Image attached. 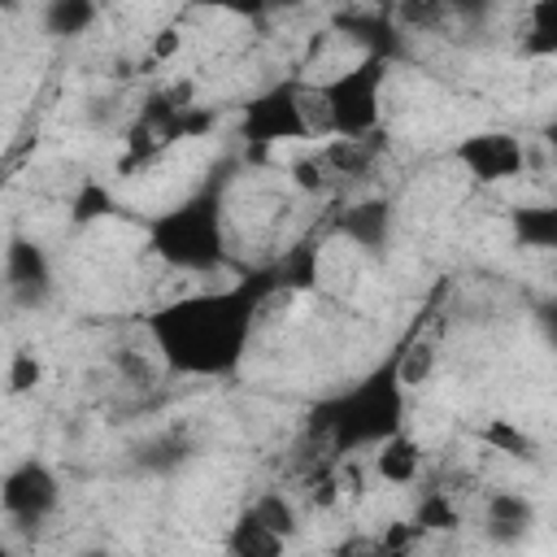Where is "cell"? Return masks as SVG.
Masks as SVG:
<instances>
[{
    "label": "cell",
    "mask_w": 557,
    "mask_h": 557,
    "mask_svg": "<svg viewBox=\"0 0 557 557\" xmlns=\"http://www.w3.org/2000/svg\"><path fill=\"white\" fill-rule=\"evenodd\" d=\"M0 283H4V296L9 305L35 313L52 300L57 292V270H52V257L39 239L13 231L9 244H4V261H0Z\"/></svg>",
    "instance_id": "5b68a950"
},
{
    "label": "cell",
    "mask_w": 557,
    "mask_h": 557,
    "mask_svg": "<svg viewBox=\"0 0 557 557\" xmlns=\"http://www.w3.org/2000/svg\"><path fill=\"white\" fill-rule=\"evenodd\" d=\"M78 557H113V553H109V548H100V544H96V548H83V553H78Z\"/></svg>",
    "instance_id": "f546056e"
},
{
    "label": "cell",
    "mask_w": 557,
    "mask_h": 557,
    "mask_svg": "<svg viewBox=\"0 0 557 557\" xmlns=\"http://www.w3.org/2000/svg\"><path fill=\"white\" fill-rule=\"evenodd\" d=\"M261 287H226L170 300L144 318V331L161 361L187 379H226L244 361Z\"/></svg>",
    "instance_id": "6da1fadb"
},
{
    "label": "cell",
    "mask_w": 557,
    "mask_h": 557,
    "mask_svg": "<svg viewBox=\"0 0 557 557\" xmlns=\"http://www.w3.org/2000/svg\"><path fill=\"white\" fill-rule=\"evenodd\" d=\"M309 500H313V509L339 505V483H335V474H318V479L309 483Z\"/></svg>",
    "instance_id": "4316f807"
},
{
    "label": "cell",
    "mask_w": 557,
    "mask_h": 557,
    "mask_svg": "<svg viewBox=\"0 0 557 557\" xmlns=\"http://www.w3.org/2000/svg\"><path fill=\"white\" fill-rule=\"evenodd\" d=\"M326 557H383V553H379V535H370V531H348V535H339V540L331 544Z\"/></svg>",
    "instance_id": "cb8c5ba5"
},
{
    "label": "cell",
    "mask_w": 557,
    "mask_h": 557,
    "mask_svg": "<svg viewBox=\"0 0 557 557\" xmlns=\"http://www.w3.org/2000/svg\"><path fill=\"white\" fill-rule=\"evenodd\" d=\"M370 139H331L322 152H318V161H322V170L331 174H357V170H366V161H370Z\"/></svg>",
    "instance_id": "44dd1931"
},
{
    "label": "cell",
    "mask_w": 557,
    "mask_h": 557,
    "mask_svg": "<svg viewBox=\"0 0 557 557\" xmlns=\"http://www.w3.org/2000/svg\"><path fill=\"white\" fill-rule=\"evenodd\" d=\"M113 205L117 200H113V191L100 178H83L78 191H74V200H70V226H91V222L109 218Z\"/></svg>",
    "instance_id": "d6986e66"
},
{
    "label": "cell",
    "mask_w": 557,
    "mask_h": 557,
    "mask_svg": "<svg viewBox=\"0 0 557 557\" xmlns=\"http://www.w3.org/2000/svg\"><path fill=\"white\" fill-rule=\"evenodd\" d=\"M0 557H13V553H9V548H4V544H0Z\"/></svg>",
    "instance_id": "4dcf8cb0"
},
{
    "label": "cell",
    "mask_w": 557,
    "mask_h": 557,
    "mask_svg": "<svg viewBox=\"0 0 557 557\" xmlns=\"http://www.w3.org/2000/svg\"><path fill=\"white\" fill-rule=\"evenodd\" d=\"M435 366H440V348H435L431 339H413V344H405L400 357L392 361V374H396L400 392H413V387H422V383L435 379Z\"/></svg>",
    "instance_id": "e0dca14e"
},
{
    "label": "cell",
    "mask_w": 557,
    "mask_h": 557,
    "mask_svg": "<svg viewBox=\"0 0 557 557\" xmlns=\"http://www.w3.org/2000/svg\"><path fill=\"white\" fill-rule=\"evenodd\" d=\"M335 483H339V496H361L366 492V479H361V466L348 457L344 466H339V474H335Z\"/></svg>",
    "instance_id": "83f0119b"
},
{
    "label": "cell",
    "mask_w": 557,
    "mask_h": 557,
    "mask_svg": "<svg viewBox=\"0 0 557 557\" xmlns=\"http://www.w3.org/2000/svg\"><path fill=\"white\" fill-rule=\"evenodd\" d=\"M61 505V479L48 461L22 457L13 470L0 479V513L13 518L17 527H39L52 509Z\"/></svg>",
    "instance_id": "8992f818"
},
{
    "label": "cell",
    "mask_w": 557,
    "mask_h": 557,
    "mask_svg": "<svg viewBox=\"0 0 557 557\" xmlns=\"http://www.w3.org/2000/svg\"><path fill=\"white\" fill-rule=\"evenodd\" d=\"M392 205L387 200H357V205H348L344 213H339V231L366 252V257H374V261H383L387 257V248H392Z\"/></svg>",
    "instance_id": "30bf717a"
},
{
    "label": "cell",
    "mask_w": 557,
    "mask_h": 557,
    "mask_svg": "<svg viewBox=\"0 0 557 557\" xmlns=\"http://www.w3.org/2000/svg\"><path fill=\"white\" fill-rule=\"evenodd\" d=\"M479 440H483L492 453H500V457H513V461H527V466L540 461V440H535L527 426H518L513 418H487V422L479 426Z\"/></svg>",
    "instance_id": "4fadbf2b"
},
{
    "label": "cell",
    "mask_w": 557,
    "mask_h": 557,
    "mask_svg": "<svg viewBox=\"0 0 557 557\" xmlns=\"http://www.w3.org/2000/svg\"><path fill=\"white\" fill-rule=\"evenodd\" d=\"M239 135L252 148H270V144H287V139H309L305 117H300V83H278L261 96H252L244 104L239 117Z\"/></svg>",
    "instance_id": "52a82bcc"
},
{
    "label": "cell",
    "mask_w": 557,
    "mask_h": 557,
    "mask_svg": "<svg viewBox=\"0 0 557 557\" xmlns=\"http://www.w3.org/2000/svg\"><path fill=\"white\" fill-rule=\"evenodd\" d=\"M292 178H296V187L318 191V187L326 183V170H322V161H318V157H305V161H296V165H292Z\"/></svg>",
    "instance_id": "484cf974"
},
{
    "label": "cell",
    "mask_w": 557,
    "mask_h": 557,
    "mask_svg": "<svg viewBox=\"0 0 557 557\" xmlns=\"http://www.w3.org/2000/svg\"><path fill=\"white\" fill-rule=\"evenodd\" d=\"M422 535H453L457 527H461V509H457V500L448 496V492H440V487H431V492H422V500L413 505V518H409Z\"/></svg>",
    "instance_id": "ac0fdd59"
},
{
    "label": "cell",
    "mask_w": 557,
    "mask_h": 557,
    "mask_svg": "<svg viewBox=\"0 0 557 557\" xmlns=\"http://www.w3.org/2000/svg\"><path fill=\"white\" fill-rule=\"evenodd\" d=\"M39 17H44V30L48 35L70 39V35H87L96 26L100 4H91V0H48Z\"/></svg>",
    "instance_id": "9a60e30c"
},
{
    "label": "cell",
    "mask_w": 557,
    "mask_h": 557,
    "mask_svg": "<svg viewBox=\"0 0 557 557\" xmlns=\"http://www.w3.org/2000/svg\"><path fill=\"white\" fill-rule=\"evenodd\" d=\"M39 383H44V357L30 344H17L9 352V366H4V392L9 396H30Z\"/></svg>",
    "instance_id": "ffe728a7"
},
{
    "label": "cell",
    "mask_w": 557,
    "mask_h": 557,
    "mask_svg": "<svg viewBox=\"0 0 557 557\" xmlns=\"http://www.w3.org/2000/svg\"><path fill=\"white\" fill-rule=\"evenodd\" d=\"M322 426H326L335 453L374 448L387 435L405 431V392H400L392 366L374 370L366 383H357L335 405H326L322 409Z\"/></svg>",
    "instance_id": "3957f363"
},
{
    "label": "cell",
    "mask_w": 557,
    "mask_h": 557,
    "mask_svg": "<svg viewBox=\"0 0 557 557\" xmlns=\"http://www.w3.org/2000/svg\"><path fill=\"white\" fill-rule=\"evenodd\" d=\"M178 48H183V30H178V26H161V30L152 35V44H148V65H165V61H174Z\"/></svg>",
    "instance_id": "d4e9b609"
},
{
    "label": "cell",
    "mask_w": 557,
    "mask_h": 557,
    "mask_svg": "<svg viewBox=\"0 0 557 557\" xmlns=\"http://www.w3.org/2000/svg\"><path fill=\"white\" fill-rule=\"evenodd\" d=\"M535 522H540V509L522 492H492L483 505V535L496 548H518L522 540H531Z\"/></svg>",
    "instance_id": "9c48e42d"
},
{
    "label": "cell",
    "mask_w": 557,
    "mask_h": 557,
    "mask_svg": "<svg viewBox=\"0 0 557 557\" xmlns=\"http://www.w3.org/2000/svg\"><path fill=\"white\" fill-rule=\"evenodd\" d=\"M422 540V531L413 522H387L379 535V553L383 557H413V544Z\"/></svg>",
    "instance_id": "603a6c76"
},
{
    "label": "cell",
    "mask_w": 557,
    "mask_h": 557,
    "mask_svg": "<svg viewBox=\"0 0 557 557\" xmlns=\"http://www.w3.org/2000/svg\"><path fill=\"white\" fill-rule=\"evenodd\" d=\"M148 248L170 270L209 274L226 261V235H222V196L196 191L183 205L157 213L148 222Z\"/></svg>",
    "instance_id": "7a4b0ae2"
},
{
    "label": "cell",
    "mask_w": 557,
    "mask_h": 557,
    "mask_svg": "<svg viewBox=\"0 0 557 557\" xmlns=\"http://www.w3.org/2000/svg\"><path fill=\"white\" fill-rule=\"evenodd\" d=\"M370 470H374L387 487H409V483L422 474V448H418V440L405 435V431L387 435L383 444H374Z\"/></svg>",
    "instance_id": "8fae6325"
},
{
    "label": "cell",
    "mask_w": 557,
    "mask_h": 557,
    "mask_svg": "<svg viewBox=\"0 0 557 557\" xmlns=\"http://www.w3.org/2000/svg\"><path fill=\"white\" fill-rule=\"evenodd\" d=\"M509 226H513V239H518L522 248H553V244H557V209H553V205L513 209V213H509Z\"/></svg>",
    "instance_id": "2e32d148"
},
{
    "label": "cell",
    "mask_w": 557,
    "mask_h": 557,
    "mask_svg": "<svg viewBox=\"0 0 557 557\" xmlns=\"http://www.w3.org/2000/svg\"><path fill=\"white\" fill-rule=\"evenodd\" d=\"M448 13H453L448 4H435V0H418V4H396L387 17H392L396 26H418V30H431V26H440Z\"/></svg>",
    "instance_id": "7402d4cb"
},
{
    "label": "cell",
    "mask_w": 557,
    "mask_h": 557,
    "mask_svg": "<svg viewBox=\"0 0 557 557\" xmlns=\"http://www.w3.org/2000/svg\"><path fill=\"white\" fill-rule=\"evenodd\" d=\"M248 513L261 522V527H270L278 540H296L300 535V509H296V500L287 496V492H278V487H265L252 505H248Z\"/></svg>",
    "instance_id": "5bb4252c"
},
{
    "label": "cell",
    "mask_w": 557,
    "mask_h": 557,
    "mask_svg": "<svg viewBox=\"0 0 557 557\" xmlns=\"http://www.w3.org/2000/svg\"><path fill=\"white\" fill-rule=\"evenodd\" d=\"M453 161L474 178V183H509L522 178L527 170V148L513 131H470L453 144Z\"/></svg>",
    "instance_id": "ba28073f"
},
{
    "label": "cell",
    "mask_w": 557,
    "mask_h": 557,
    "mask_svg": "<svg viewBox=\"0 0 557 557\" xmlns=\"http://www.w3.org/2000/svg\"><path fill=\"white\" fill-rule=\"evenodd\" d=\"M392 61L383 57H361L352 70H339L335 78L318 83V100L326 113V135L335 139H374L383 122V83H387Z\"/></svg>",
    "instance_id": "277c9868"
},
{
    "label": "cell",
    "mask_w": 557,
    "mask_h": 557,
    "mask_svg": "<svg viewBox=\"0 0 557 557\" xmlns=\"http://www.w3.org/2000/svg\"><path fill=\"white\" fill-rule=\"evenodd\" d=\"M222 553H226V557H287V540H278L270 527H261V522L244 509V513L226 527Z\"/></svg>",
    "instance_id": "7c38bea8"
},
{
    "label": "cell",
    "mask_w": 557,
    "mask_h": 557,
    "mask_svg": "<svg viewBox=\"0 0 557 557\" xmlns=\"http://www.w3.org/2000/svg\"><path fill=\"white\" fill-rule=\"evenodd\" d=\"M117 366H122V370H126L135 383H139V379H144V383H152V370H148V361H144V357H135L131 348H117Z\"/></svg>",
    "instance_id": "f1b7e54d"
}]
</instances>
